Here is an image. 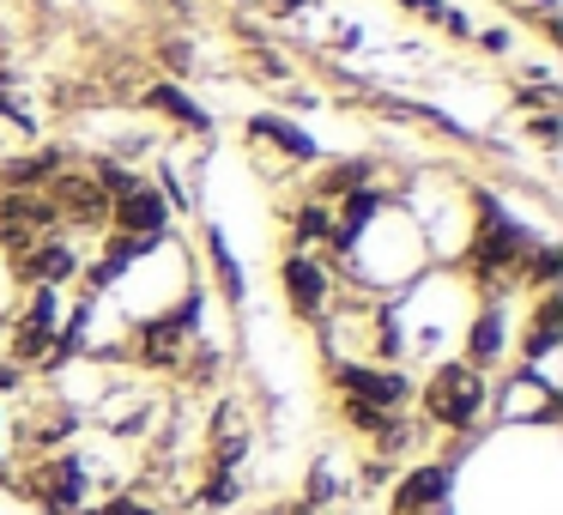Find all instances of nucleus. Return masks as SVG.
Instances as JSON below:
<instances>
[{
  "mask_svg": "<svg viewBox=\"0 0 563 515\" xmlns=\"http://www.w3.org/2000/svg\"><path fill=\"white\" fill-rule=\"evenodd\" d=\"M279 280H285V297H291L297 316H321V304H328L333 280L321 273V261H316V255H303V249H297V255H285Z\"/></svg>",
  "mask_w": 563,
  "mask_h": 515,
  "instance_id": "nucleus-5",
  "label": "nucleus"
},
{
  "mask_svg": "<svg viewBox=\"0 0 563 515\" xmlns=\"http://www.w3.org/2000/svg\"><path fill=\"white\" fill-rule=\"evenodd\" d=\"M333 382H340L345 401H364L376 406V413H400L406 401H412V382L394 376V370H369V364H340L333 370Z\"/></svg>",
  "mask_w": 563,
  "mask_h": 515,
  "instance_id": "nucleus-3",
  "label": "nucleus"
},
{
  "mask_svg": "<svg viewBox=\"0 0 563 515\" xmlns=\"http://www.w3.org/2000/svg\"><path fill=\"white\" fill-rule=\"evenodd\" d=\"M551 273H558V249H539V261H533V280H539V285H545V280H551Z\"/></svg>",
  "mask_w": 563,
  "mask_h": 515,
  "instance_id": "nucleus-20",
  "label": "nucleus"
},
{
  "mask_svg": "<svg viewBox=\"0 0 563 515\" xmlns=\"http://www.w3.org/2000/svg\"><path fill=\"white\" fill-rule=\"evenodd\" d=\"M49 188H55L49 207H55V212H67V219H91V224H98L103 212H110V195H103V188L91 183V176H55Z\"/></svg>",
  "mask_w": 563,
  "mask_h": 515,
  "instance_id": "nucleus-8",
  "label": "nucleus"
},
{
  "mask_svg": "<svg viewBox=\"0 0 563 515\" xmlns=\"http://www.w3.org/2000/svg\"><path fill=\"white\" fill-rule=\"evenodd\" d=\"M249 134L279 140V146L291 152V158H316V140H309V134H297V128H291V122H279V116H255V122H249Z\"/></svg>",
  "mask_w": 563,
  "mask_h": 515,
  "instance_id": "nucleus-12",
  "label": "nucleus"
},
{
  "mask_svg": "<svg viewBox=\"0 0 563 515\" xmlns=\"http://www.w3.org/2000/svg\"><path fill=\"white\" fill-rule=\"evenodd\" d=\"M400 7H406V13H424V19H437V25H442V0H400Z\"/></svg>",
  "mask_w": 563,
  "mask_h": 515,
  "instance_id": "nucleus-21",
  "label": "nucleus"
},
{
  "mask_svg": "<svg viewBox=\"0 0 563 515\" xmlns=\"http://www.w3.org/2000/svg\"><path fill=\"white\" fill-rule=\"evenodd\" d=\"M122 237H164V195L158 188H128L122 200H110Z\"/></svg>",
  "mask_w": 563,
  "mask_h": 515,
  "instance_id": "nucleus-7",
  "label": "nucleus"
},
{
  "mask_svg": "<svg viewBox=\"0 0 563 515\" xmlns=\"http://www.w3.org/2000/svg\"><path fill=\"white\" fill-rule=\"evenodd\" d=\"M98 515H164V509H152L146 497H134V491H122V497H110Z\"/></svg>",
  "mask_w": 563,
  "mask_h": 515,
  "instance_id": "nucleus-18",
  "label": "nucleus"
},
{
  "mask_svg": "<svg viewBox=\"0 0 563 515\" xmlns=\"http://www.w3.org/2000/svg\"><path fill=\"white\" fill-rule=\"evenodd\" d=\"M188 316H195V304H188ZM188 316L183 321H158V328H146V346H140V358H146L152 370H170L176 358H183V346H188Z\"/></svg>",
  "mask_w": 563,
  "mask_h": 515,
  "instance_id": "nucleus-9",
  "label": "nucleus"
},
{
  "mask_svg": "<svg viewBox=\"0 0 563 515\" xmlns=\"http://www.w3.org/2000/svg\"><path fill=\"white\" fill-rule=\"evenodd\" d=\"M424 413L442 430H473L478 413H485V376L473 364H442L424 388Z\"/></svg>",
  "mask_w": 563,
  "mask_h": 515,
  "instance_id": "nucleus-1",
  "label": "nucleus"
},
{
  "mask_svg": "<svg viewBox=\"0 0 563 515\" xmlns=\"http://www.w3.org/2000/svg\"><path fill=\"white\" fill-rule=\"evenodd\" d=\"M86 467L74 461V454H62V461H43V467H31V479L19 491H25L31 503H43L49 515H79L86 509Z\"/></svg>",
  "mask_w": 563,
  "mask_h": 515,
  "instance_id": "nucleus-2",
  "label": "nucleus"
},
{
  "mask_svg": "<svg viewBox=\"0 0 563 515\" xmlns=\"http://www.w3.org/2000/svg\"><path fill=\"white\" fill-rule=\"evenodd\" d=\"M316 237H333V219L321 200H309L303 212H297V243H316Z\"/></svg>",
  "mask_w": 563,
  "mask_h": 515,
  "instance_id": "nucleus-16",
  "label": "nucleus"
},
{
  "mask_svg": "<svg viewBox=\"0 0 563 515\" xmlns=\"http://www.w3.org/2000/svg\"><path fill=\"white\" fill-rule=\"evenodd\" d=\"M551 346H558V321H533V328H527V358L539 364V358H545Z\"/></svg>",
  "mask_w": 563,
  "mask_h": 515,
  "instance_id": "nucleus-17",
  "label": "nucleus"
},
{
  "mask_svg": "<svg viewBox=\"0 0 563 515\" xmlns=\"http://www.w3.org/2000/svg\"><path fill=\"white\" fill-rule=\"evenodd\" d=\"M449 485H454V467L449 461H424L400 479L394 491V515H424V509H442L449 503Z\"/></svg>",
  "mask_w": 563,
  "mask_h": 515,
  "instance_id": "nucleus-4",
  "label": "nucleus"
},
{
  "mask_svg": "<svg viewBox=\"0 0 563 515\" xmlns=\"http://www.w3.org/2000/svg\"><path fill=\"white\" fill-rule=\"evenodd\" d=\"M478 212H485V231H478V243H473V255H478V267H503V261H515L521 255L527 243H533V237L521 231V224H509L497 212V200H478Z\"/></svg>",
  "mask_w": 563,
  "mask_h": 515,
  "instance_id": "nucleus-6",
  "label": "nucleus"
},
{
  "mask_svg": "<svg viewBox=\"0 0 563 515\" xmlns=\"http://www.w3.org/2000/svg\"><path fill=\"white\" fill-rule=\"evenodd\" d=\"M79 261H74V249L67 243H31V255H25V273L31 280H43V285H55V280H67Z\"/></svg>",
  "mask_w": 563,
  "mask_h": 515,
  "instance_id": "nucleus-10",
  "label": "nucleus"
},
{
  "mask_svg": "<svg viewBox=\"0 0 563 515\" xmlns=\"http://www.w3.org/2000/svg\"><path fill=\"white\" fill-rule=\"evenodd\" d=\"M164 62H170L176 74H188V67H195V55H188V43H164Z\"/></svg>",
  "mask_w": 563,
  "mask_h": 515,
  "instance_id": "nucleus-19",
  "label": "nucleus"
},
{
  "mask_svg": "<svg viewBox=\"0 0 563 515\" xmlns=\"http://www.w3.org/2000/svg\"><path fill=\"white\" fill-rule=\"evenodd\" d=\"M146 103H152V110H164V116H176V122H188V128H207V110H200V103H188L183 86H152Z\"/></svg>",
  "mask_w": 563,
  "mask_h": 515,
  "instance_id": "nucleus-13",
  "label": "nucleus"
},
{
  "mask_svg": "<svg viewBox=\"0 0 563 515\" xmlns=\"http://www.w3.org/2000/svg\"><path fill=\"white\" fill-rule=\"evenodd\" d=\"M212 267H219V280H224V297H231V304H243V273H236V261H231V249H224L219 224H212Z\"/></svg>",
  "mask_w": 563,
  "mask_h": 515,
  "instance_id": "nucleus-15",
  "label": "nucleus"
},
{
  "mask_svg": "<svg viewBox=\"0 0 563 515\" xmlns=\"http://www.w3.org/2000/svg\"><path fill=\"white\" fill-rule=\"evenodd\" d=\"M291 515H328V509H309V503H297V509Z\"/></svg>",
  "mask_w": 563,
  "mask_h": 515,
  "instance_id": "nucleus-23",
  "label": "nucleus"
},
{
  "mask_svg": "<svg viewBox=\"0 0 563 515\" xmlns=\"http://www.w3.org/2000/svg\"><path fill=\"white\" fill-rule=\"evenodd\" d=\"M424 515H449V503H442V509H424Z\"/></svg>",
  "mask_w": 563,
  "mask_h": 515,
  "instance_id": "nucleus-24",
  "label": "nucleus"
},
{
  "mask_svg": "<svg viewBox=\"0 0 563 515\" xmlns=\"http://www.w3.org/2000/svg\"><path fill=\"white\" fill-rule=\"evenodd\" d=\"M497 352H503V316H497V309H485V316L473 321V346H466V358H461V364L485 370Z\"/></svg>",
  "mask_w": 563,
  "mask_h": 515,
  "instance_id": "nucleus-11",
  "label": "nucleus"
},
{
  "mask_svg": "<svg viewBox=\"0 0 563 515\" xmlns=\"http://www.w3.org/2000/svg\"><path fill=\"white\" fill-rule=\"evenodd\" d=\"M236 497H243V485H236V467H212L200 503H207V509H224V503H236Z\"/></svg>",
  "mask_w": 563,
  "mask_h": 515,
  "instance_id": "nucleus-14",
  "label": "nucleus"
},
{
  "mask_svg": "<svg viewBox=\"0 0 563 515\" xmlns=\"http://www.w3.org/2000/svg\"><path fill=\"white\" fill-rule=\"evenodd\" d=\"M273 7H279V13H297V7H303V0H273Z\"/></svg>",
  "mask_w": 563,
  "mask_h": 515,
  "instance_id": "nucleus-22",
  "label": "nucleus"
}]
</instances>
